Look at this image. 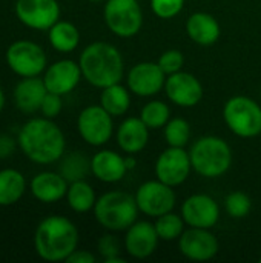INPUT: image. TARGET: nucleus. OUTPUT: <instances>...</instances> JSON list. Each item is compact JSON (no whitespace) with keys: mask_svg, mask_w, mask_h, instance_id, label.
<instances>
[{"mask_svg":"<svg viewBox=\"0 0 261 263\" xmlns=\"http://www.w3.org/2000/svg\"><path fill=\"white\" fill-rule=\"evenodd\" d=\"M17 142L23 154L38 165H49L60 160L66 146L62 129L48 117L28 120L20 128Z\"/></svg>","mask_w":261,"mask_h":263,"instance_id":"nucleus-1","label":"nucleus"},{"mask_svg":"<svg viewBox=\"0 0 261 263\" xmlns=\"http://www.w3.org/2000/svg\"><path fill=\"white\" fill-rule=\"evenodd\" d=\"M78 231L75 225L63 216H49L43 219L34 236L37 254L46 262H62L77 250Z\"/></svg>","mask_w":261,"mask_h":263,"instance_id":"nucleus-2","label":"nucleus"},{"mask_svg":"<svg viewBox=\"0 0 261 263\" xmlns=\"http://www.w3.org/2000/svg\"><path fill=\"white\" fill-rule=\"evenodd\" d=\"M83 77L95 88H106L120 83L125 63L120 51L106 42H94L80 54L78 60Z\"/></svg>","mask_w":261,"mask_h":263,"instance_id":"nucleus-3","label":"nucleus"},{"mask_svg":"<svg viewBox=\"0 0 261 263\" xmlns=\"http://www.w3.org/2000/svg\"><path fill=\"white\" fill-rule=\"evenodd\" d=\"M138 206L135 197L123 191H111L94 205V216L97 222L109 231H125L137 222Z\"/></svg>","mask_w":261,"mask_h":263,"instance_id":"nucleus-4","label":"nucleus"},{"mask_svg":"<svg viewBox=\"0 0 261 263\" xmlns=\"http://www.w3.org/2000/svg\"><path fill=\"white\" fill-rule=\"evenodd\" d=\"M192 168L203 177H220L232 163L231 146L220 137L206 136L198 139L189 151Z\"/></svg>","mask_w":261,"mask_h":263,"instance_id":"nucleus-5","label":"nucleus"},{"mask_svg":"<svg viewBox=\"0 0 261 263\" xmlns=\"http://www.w3.org/2000/svg\"><path fill=\"white\" fill-rule=\"evenodd\" d=\"M223 117L229 129L240 137H255L261 133L260 105L245 96L232 97L223 108Z\"/></svg>","mask_w":261,"mask_h":263,"instance_id":"nucleus-6","label":"nucleus"},{"mask_svg":"<svg viewBox=\"0 0 261 263\" xmlns=\"http://www.w3.org/2000/svg\"><path fill=\"white\" fill-rule=\"evenodd\" d=\"M105 22L111 32L118 37L135 35L143 25L138 0H108L105 5Z\"/></svg>","mask_w":261,"mask_h":263,"instance_id":"nucleus-7","label":"nucleus"},{"mask_svg":"<svg viewBox=\"0 0 261 263\" xmlns=\"http://www.w3.org/2000/svg\"><path fill=\"white\" fill-rule=\"evenodd\" d=\"M6 63L20 77H35L46 68V54L31 40H17L6 49Z\"/></svg>","mask_w":261,"mask_h":263,"instance_id":"nucleus-8","label":"nucleus"},{"mask_svg":"<svg viewBox=\"0 0 261 263\" xmlns=\"http://www.w3.org/2000/svg\"><path fill=\"white\" fill-rule=\"evenodd\" d=\"M112 116L102 106H86L77 119V129L82 139L92 146H102L112 136Z\"/></svg>","mask_w":261,"mask_h":263,"instance_id":"nucleus-9","label":"nucleus"},{"mask_svg":"<svg viewBox=\"0 0 261 263\" xmlns=\"http://www.w3.org/2000/svg\"><path fill=\"white\" fill-rule=\"evenodd\" d=\"M137 206L140 213L160 217L166 213H171L175 206V193L172 186L157 180L145 182L135 194Z\"/></svg>","mask_w":261,"mask_h":263,"instance_id":"nucleus-10","label":"nucleus"},{"mask_svg":"<svg viewBox=\"0 0 261 263\" xmlns=\"http://www.w3.org/2000/svg\"><path fill=\"white\" fill-rule=\"evenodd\" d=\"M14 11L25 26L35 31H48L60 18L57 0H17Z\"/></svg>","mask_w":261,"mask_h":263,"instance_id":"nucleus-11","label":"nucleus"},{"mask_svg":"<svg viewBox=\"0 0 261 263\" xmlns=\"http://www.w3.org/2000/svg\"><path fill=\"white\" fill-rule=\"evenodd\" d=\"M191 168L192 163L189 153H186L183 148L169 146L158 156L155 162V176L160 182L174 188L182 185L189 177Z\"/></svg>","mask_w":261,"mask_h":263,"instance_id":"nucleus-12","label":"nucleus"},{"mask_svg":"<svg viewBox=\"0 0 261 263\" xmlns=\"http://www.w3.org/2000/svg\"><path fill=\"white\" fill-rule=\"evenodd\" d=\"M178 248L182 254L195 262H206L217 256L218 242L206 228H189L178 237Z\"/></svg>","mask_w":261,"mask_h":263,"instance_id":"nucleus-13","label":"nucleus"},{"mask_svg":"<svg viewBox=\"0 0 261 263\" xmlns=\"http://www.w3.org/2000/svg\"><path fill=\"white\" fill-rule=\"evenodd\" d=\"M182 217L192 228H212L218 222V203L206 194H194L182 205Z\"/></svg>","mask_w":261,"mask_h":263,"instance_id":"nucleus-14","label":"nucleus"},{"mask_svg":"<svg viewBox=\"0 0 261 263\" xmlns=\"http://www.w3.org/2000/svg\"><path fill=\"white\" fill-rule=\"evenodd\" d=\"M165 91L169 100L183 108L195 106L203 97V86L198 79L189 72H174L166 77Z\"/></svg>","mask_w":261,"mask_h":263,"instance_id":"nucleus-15","label":"nucleus"},{"mask_svg":"<svg viewBox=\"0 0 261 263\" xmlns=\"http://www.w3.org/2000/svg\"><path fill=\"white\" fill-rule=\"evenodd\" d=\"M166 74L162 71L158 63L142 62L131 68L128 72V88L140 97L155 96L165 88Z\"/></svg>","mask_w":261,"mask_h":263,"instance_id":"nucleus-16","label":"nucleus"},{"mask_svg":"<svg viewBox=\"0 0 261 263\" xmlns=\"http://www.w3.org/2000/svg\"><path fill=\"white\" fill-rule=\"evenodd\" d=\"M83 77L80 65L74 60H58L46 68L43 82L46 85V89L49 92L65 96L74 91V88L78 85L80 79Z\"/></svg>","mask_w":261,"mask_h":263,"instance_id":"nucleus-17","label":"nucleus"},{"mask_svg":"<svg viewBox=\"0 0 261 263\" xmlns=\"http://www.w3.org/2000/svg\"><path fill=\"white\" fill-rule=\"evenodd\" d=\"M158 234L155 225L149 222H135L126 230L125 247L129 256L135 259L149 257L158 245Z\"/></svg>","mask_w":261,"mask_h":263,"instance_id":"nucleus-18","label":"nucleus"},{"mask_svg":"<svg viewBox=\"0 0 261 263\" xmlns=\"http://www.w3.org/2000/svg\"><path fill=\"white\" fill-rule=\"evenodd\" d=\"M48 94L46 85L43 79L35 77H23L14 88V103L17 109L26 114H32L40 111L45 96Z\"/></svg>","mask_w":261,"mask_h":263,"instance_id":"nucleus-19","label":"nucleus"},{"mask_svg":"<svg viewBox=\"0 0 261 263\" xmlns=\"http://www.w3.org/2000/svg\"><path fill=\"white\" fill-rule=\"evenodd\" d=\"M31 193L42 203H54L68 193V180L60 173H38L31 180Z\"/></svg>","mask_w":261,"mask_h":263,"instance_id":"nucleus-20","label":"nucleus"},{"mask_svg":"<svg viewBox=\"0 0 261 263\" xmlns=\"http://www.w3.org/2000/svg\"><path fill=\"white\" fill-rule=\"evenodd\" d=\"M91 173L100 182L115 183L125 177L128 168L125 163V157H122L118 153L103 149L94 154V157L91 159Z\"/></svg>","mask_w":261,"mask_h":263,"instance_id":"nucleus-21","label":"nucleus"},{"mask_svg":"<svg viewBox=\"0 0 261 263\" xmlns=\"http://www.w3.org/2000/svg\"><path fill=\"white\" fill-rule=\"evenodd\" d=\"M149 128L143 123L142 119L129 117L122 122L117 131V143L128 154H137L148 145Z\"/></svg>","mask_w":261,"mask_h":263,"instance_id":"nucleus-22","label":"nucleus"},{"mask_svg":"<svg viewBox=\"0 0 261 263\" xmlns=\"http://www.w3.org/2000/svg\"><path fill=\"white\" fill-rule=\"evenodd\" d=\"M189 37L202 46L214 45L220 37V25L214 15L208 12H194L186 22Z\"/></svg>","mask_w":261,"mask_h":263,"instance_id":"nucleus-23","label":"nucleus"},{"mask_svg":"<svg viewBox=\"0 0 261 263\" xmlns=\"http://www.w3.org/2000/svg\"><path fill=\"white\" fill-rule=\"evenodd\" d=\"M26 191V180L17 170L6 168L0 171V206L17 203Z\"/></svg>","mask_w":261,"mask_h":263,"instance_id":"nucleus-24","label":"nucleus"},{"mask_svg":"<svg viewBox=\"0 0 261 263\" xmlns=\"http://www.w3.org/2000/svg\"><path fill=\"white\" fill-rule=\"evenodd\" d=\"M48 39L51 46L58 52H71L78 46L80 32L71 22L58 20L48 29Z\"/></svg>","mask_w":261,"mask_h":263,"instance_id":"nucleus-25","label":"nucleus"},{"mask_svg":"<svg viewBox=\"0 0 261 263\" xmlns=\"http://www.w3.org/2000/svg\"><path fill=\"white\" fill-rule=\"evenodd\" d=\"M100 105L112 117H118L128 112L131 106V97L125 86H122L120 83H115V85L103 88L102 96H100Z\"/></svg>","mask_w":261,"mask_h":263,"instance_id":"nucleus-26","label":"nucleus"},{"mask_svg":"<svg viewBox=\"0 0 261 263\" xmlns=\"http://www.w3.org/2000/svg\"><path fill=\"white\" fill-rule=\"evenodd\" d=\"M68 205L75 213H88L94 208L97 199L92 186L86 180H77L69 183L68 193H66Z\"/></svg>","mask_w":261,"mask_h":263,"instance_id":"nucleus-27","label":"nucleus"},{"mask_svg":"<svg viewBox=\"0 0 261 263\" xmlns=\"http://www.w3.org/2000/svg\"><path fill=\"white\" fill-rule=\"evenodd\" d=\"M58 170H60V174L68 180V183L85 180L86 176L91 173V160L80 151H72L66 154L65 157L62 156Z\"/></svg>","mask_w":261,"mask_h":263,"instance_id":"nucleus-28","label":"nucleus"},{"mask_svg":"<svg viewBox=\"0 0 261 263\" xmlns=\"http://www.w3.org/2000/svg\"><path fill=\"white\" fill-rule=\"evenodd\" d=\"M169 116H171L169 106L160 100H152L146 103L140 112V119L149 129H158L165 126L169 122Z\"/></svg>","mask_w":261,"mask_h":263,"instance_id":"nucleus-29","label":"nucleus"},{"mask_svg":"<svg viewBox=\"0 0 261 263\" xmlns=\"http://www.w3.org/2000/svg\"><path fill=\"white\" fill-rule=\"evenodd\" d=\"M155 230H157V234L162 240L171 242V240L178 239L183 234L185 220H183V217H180L171 211V213H166V214L157 217Z\"/></svg>","mask_w":261,"mask_h":263,"instance_id":"nucleus-30","label":"nucleus"},{"mask_svg":"<svg viewBox=\"0 0 261 263\" xmlns=\"http://www.w3.org/2000/svg\"><path fill=\"white\" fill-rule=\"evenodd\" d=\"M189 136H191V128L185 119L177 117L165 125V139L169 146L185 148L186 143L189 142Z\"/></svg>","mask_w":261,"mask_h":263,"instance_id":"nucleus-31","label":"nucleus"},{"mask_svg":"<svg viewBox=\"0 0 261 263\" xmlns=\"http://www.w3.org/2000/svg\"><path fill=\"white\" fill-rule=\"evenodd\" d=\"M251 206H252V203H251L249 196L242 191L231 193L225 200V208H226L228 214L235 219L246 217L251 211Z\"/></svg>","mask_w":261,"mask_h":263,"instance_id":"nucleus-32","label":"nucleus"},{"mask_svg":"<svg viewBox=\"0 0 261 263\" xmlns=\"http://www.w3.org/2000/svg\"><path fill=\"white\" fill-rule=\"evenodd\" d=\"M157 63L166 76H171L174 72L182 71L183 63H185V57L178 49H169L160 55Z\"/></svg>","mask_w":261,"mask_h":263,"instance_id":"nucleus-33","label":"nucleus"},{"mask_svg":"<svg viewBox=\"0 0 261 263\" xmlns=\"http://www.w3.org/2000/svg\"><path fill=\"white\" fill-rule=\"evenodd\" d=\"M185 0H151V8L160 18H172L183 9Z\"/></svg>","mask_w":261,"mask_h":263,"instance_id":"nucleus-34","label":"nucleus"},{"mask_svg":"<svg viewBox=\"0 0 261 263\" xmlns=\"http://www.w3.org/2000/svg\"><path fill=\"white\" fill-rule=\"evenodd\" d=\"M62 108H63L62 96L48 91V94L45 96L43 103H42V106H40L42 114H43L45 117H48V119H54V117H57V116L60 114Z\"/></svg>","mask_w":261,"mask_h":263,"instance_id":"nucleus-35","label":"nucleus"},{"mask_svg":"<svg viewBox=\"0 0 261 263\" xmlns=\"http://www.w3.org/2000/svg\"><path fill=\"white\" fill-rule=\"evenodd\" d=\"M97 248H98V253L103 256L105 260L111 259V257H115V256H120V243H118V239L112 234H105L98 243H97Z\"/></svg>","mask_w":261,"mask_h":263,"instance_id":"nucleus-36","label":"nucleus"},{"mask_svg":"<svg viewBox=\"0 0 261 263\" xmlns=\"http://www.w3.org/2000/svg\"><path fill=\"white\" fill-rule=\"evenodd\" d=\"M68 263H94L95 262V256L91 254L89 251H80V250H75L68 259Z\"/></svg>","mask_w":261,"mask_h":263,"instance_id":"nucleus-37","label":"nucleus"},{"mask_svg":"<svg viewBox=\"0 0 261 263\" xmlns=\"http://www.w3.org/2000/svg\"><path fill=\"white\" fill-rule=\"evenodd\" d=\"M15 149V143L8 136H0V159L11 156Z\"/></svg>","mask_w":261,"mask_h":263,"instance_id":"nucleus-38","label":"nucleus"},{"mask_svg":"<svg viewBox=\"0 0 261 263\" xmlns=\"http://www.w3.org/2000/svg\"><path fill=\"white\" fill-rule=\"evenodd\" d=\"M132 156H134V154H129L128 157H125V163H126V168H128V171L134 170V168H135V165H137V160H135Z\"/></svg>","mask_w":261,"mask_h":263,"instance_id":"nucleus-39","label":"nucleus"},{"mask_svg":"<svg viewBox=\"0 0 261 263\" xmlns=\"http://www.w3.org/2000/svg\"><path fill=\"white\" fill-rule=\"evenodd\" d=\"M3 106H5V92H3V89H2V86H0V112H2V109H3Z\"/></svg>","mask_w":261,"mask_h":263,"instance_id":"nucleus-40","label":"nucleus"},{"mask_svg":"<svg viewBox=\"0 0 261 263\" xmlns=\"http://www.w3.org/2000/svg\"><path fill=\"white\" fill-rule=\"evenodd\" d=\"M88 2H102V0H88Z\"/></svg>","mask_w":261,"mask_h":263,"instance_id":"nucleus-41","label":"nucleus"},{"mask_svg":"<svg viewBox=\"0 0 261 263\" xmlns=\"http://www.w3.org/2000/svg\"><path fill=\"white\" fill-rule=\"evenodd\" d=\"M260 262H261V259H260Z\"/></svg>","mask_w":261,"mask_h":263,"instance_id":"nucleus-42","label":"nucleus"}]
</instances>
